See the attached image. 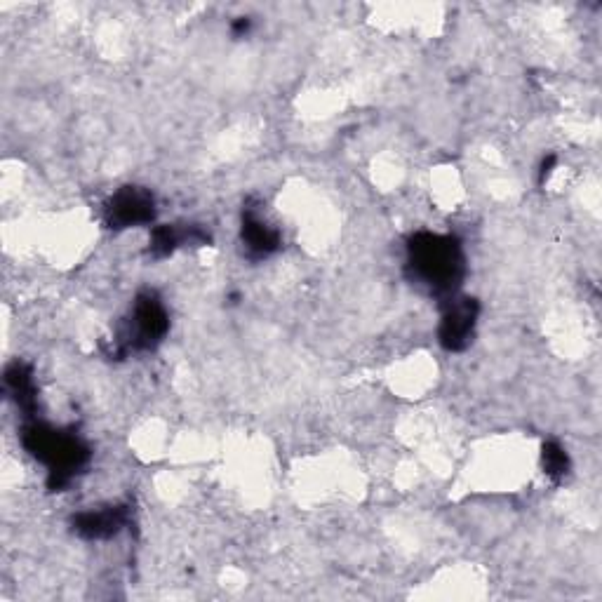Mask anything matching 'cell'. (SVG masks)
Wrapping results in <instances>:
<instances>
[{
  "instance_id": "1",
  "label": "cell",
  "mask_w": 602,
  "mask_h": 602,
  "mask_svg": "<svg viewBox=\"0 0 602 602\" xmlns=\"http://www.w3.org/2000/svg\"><path fill=\"white\" fill-rule=\"evenodd\" d=\"M461 266L459 250L452 238L421 236L412 245V269L426 285L436 290H450Z\"/></svg>"
},
{
  "instance_id": "2",
  "label": "cell",
  "mask_w": 602,
  "mask_h": 602,
  "mask_svg": "<svg viewBox=\"0 0 602 602\" xmlns=\"http://www.w3.org/2000/svg\"><path fill=\"white\" fill-rule=\"evenodd\" d=\"M111 222L118 226H135L151 219L153 200L142 191H123L111 203Z\"/></svg>"
},
{
  "instance_id": "3",
  "label": "cell",
  "mask_w": 602,
  "mask_h": 602,
  "mask_svg": "<svg viewBox=\"0 0 602 602\" xmlns=\"http://www.w3.org/2000/svg\"><path fill=\"white\" fill-rule=\"evenodd\" d=\"M473 323H476V311L471 304H457L454 309L443 318V344L450 349H461L466 344L468 337L473 332Z\"/></svg>"
}]
</instances>
